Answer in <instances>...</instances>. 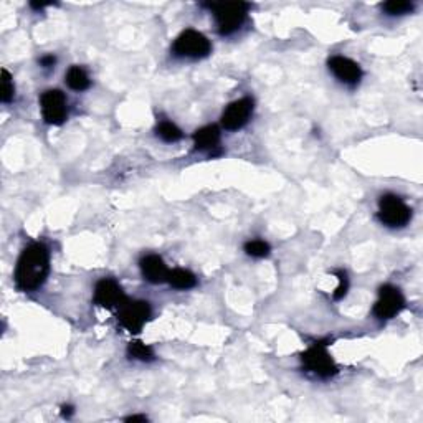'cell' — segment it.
Returning <instances> with one entry per match:
<instances>
[{
    "instance_id": "6da1fadb",
    "label": "cell",
    "mask_w": 423,
    "mask_h": 423,
    "mask_svg": "<svg viewBox=\"0 0 423 423\" xmlns=\"http://www.w3.org/2000/svg\"><path fill=\"white\" fill-rule=\"evenodd\" d=\"M50 268V255L43 243H31L22 251L15 268V283L22 291H34L43 285Z\"/></svg>"
},
{
    "instance_id": "7a4b0ae2",
    "label": "cell",
    "mask_w": 423,
    "mask_h": 423,
    "mask_svg": "<svg viewBox=\"0 0 423 423\" xmlns=\"http://www.w3.org/2000/svg\"><path fill=\"white\" fill-rule=\"evenodd\" d=\"M214 13L220 35H232L233 31L240 29L246 19L250 3L246 2H220V3H207Z\"/></svg>"
},
{
    "instance_id": "3957f363",
    "label": "cell",
    "mask_w": 423,
    "mask_h": 423,
    "mask_svg": "<svg viewBox=\"0 0 423 423\" xmlns=\"http://www.w3.org/2000/svg\"><path fill=\"white\" fill-rule=\"evenodd\" d=\"M172 52L177 57L204 58L212 52L210 40L197 30H184L172 45Z\"/></svg>"
},
{
    "instance_id": "277c9868",
    "label": "cell",
    "mask_w": 423,
    "mask_h": 423,
    "mask_svg": "<svg viewBox=\"0 0 423 423\" xmlns=\"http://www.w3.org/2000/svg\"><path fill=\"white\" fill-rule=\"evenodd\" d=\"M379 218L380 222L390 228L403 227L410 222L412 210L400 197L394 193H387L379 202Z\"/></svg>"
},
{
    "instance_id": "5b68a950",
    "label": "cell",
    "mask_w": 423,
    "mask_h": 423,
    "mask_svg": "<svg viewBox=\"0 0 423 423\" xmlns=\"http://www.w3.org/2000/svg\"><path fill=\"white\" fill-rule=\"evenodd\" d=\"M326 346L327 344L324 343H316L301 355L304 367L314 373V376L322 377V379H327V377H332L337 373V367L329 352H327Z\"/></svg>"
},
{
    "instance_id": "8992f818",
    "label": "cell",
    "mask_w": 423,
    "mask_h": 423,
    "mask_svg": "<svg viewBox=\"0 0 423 423\" xmlns=\"http://www.w3.org/2000/svg\"><path fill=\"white\" fill-rule=\"evenodd\" d=\"M151 318V306L146 301H126L119 306L118 319L121 326L133 334L141 332L144 324Z\"/></svg>"
},
{
    "instance_id": "52a82bcc",
    "label": "cell",
    "mask_w": 423,
    "mask_h": 423,
    "mask_svg": "<svg viewBox=\"0 0 423 423\" xmlns=\"http://www.w3.org/2000/svg\"><path fill=\"white\" fill-rule=\"evenodd\" d=\"M40 106H42V114L45 123L48 124H63L66 116H68V107H66V98L60 89H48L40 98Z\"/></svg>"
},
{
    "instance_id": "ba28073f",
    "label": "cell",
    "mask_w": 423,
    "mask_h": 423,
    "mask_svg": "<svg viewBox=\"0 0 423 423\" xmlns=\"http://www.w3.org/2000/svg\"><path fill=\"white\" fill-rule=\"evenodd\" d=\"M405 308V298L399 288L385 285L380 288L379 299L373 304V314L379 319H390Z\"/></svg>"
},
{
    "instance_id": "9c48e42d",
    "label": "cell",
    "mask_w": 423,
    "mask_h": 423,
    "mask_svg": "<svg viewBox=\"0 0 423 423\" xmlns=\"http://www.w3.org/2000/svg\"><path fill=\"white\" fill-rule=\"evenodd\" d=\"M251 112H253V100L251 98H242L227 106L222 114V126L228 131H237L248 123Z\"/></svg>"
},
{
    "instance_id": "30bf717a",
    "label": "cell",
    "mask_w": 423,
    "mask_h": 423,
    "mask_svg": "<svg viewBox=\"0 0 423 423\" xmlns=\"http://www.w3.org/2000/svg\"><path fill=\"white\" fill-rule=\"evenodd\" d=\"M126 296L124 291L121 290V286L111 278H103L96 283V288H94V303L101 308H119L121 304L126 303Z\"/></svg>"
},
{
    "instance_id": "8fae6325",
    "label": "cell",
    "mask_w": 423,
    "mask_h": 423,
    "mask_svg": "<svg viewBox=\"0 0 423 423\" xmlns=\"http://www.w3.org/2000/svg\"><path fill=\"white\" fill-rule=\"evenodd\" d=\"M329 70L334 73V76L343 83L349 84V87H355L362 78V70L357 63L346 57H332L329 58Z\"/></svg>"
},
{
    "instance_id": "7c38bea8",
    "label": "cell",
    "mask_w": 423,
    "mask_h": 423,
    "mask_svg": "<svg viewBox=\"0 0 423 423\" xmlns=\"http://www.w3.org/2000/svg\"><path fill=\"white\" fill-rule=\"evenodd\" d=\"M139 267H141L142 276L146 278L149 283L159 285V283L168 281L169 269H168V267H165L164 260H162L159 255L144 256V258L141 260V263H139Z\"/></svg>"
},
{
    "instance_id": "4fadbf2b",
    "label": "cell",
    "mask_w": 423,
    "mask_h": 423,
    "mask_svg": "<svg viewBox=\"0 0 423 423\" xmlns=\"http://www.w3.org/2000/svg\"><path fill=\"white\" fill-rule=\"evenodd\" d=\"M193 144L197 151H214L220 144V131L217 126H205V128L197 129L193 134Z\"/></svg>"
},
{
    "instance_id": "5bb4252c",
    "label": "cell",
    "mask_w": 423,
    "mask_h": 423,
    "mask_svg": "<svg viewBox=\"0 0 423 423\" xmlns=\"http://www.w3.org/2000/svg\"><path fill=\"white\" fill-rule=\"evenodd\" d=\"M168 283L175 290H191V288L197 285V278L188 269L175 268L172 272H169Z\"/></svg>"
},
{
    "instance_id": "9a60e30c",
    "label": "cell",
    "mask_w": 423,
    "mask_h": 423,
    "mask_svg": "<svg viewBox=\"0 0 423 423\" xmlns=\"http://www.w3.org/2000/svg\"><path fill=\"white\" fill-rule=\"evenodd\" d=\"M89 83H91L89 76L81 66H71L66 71V84L75 91H84V89L89 88Z\"/></svg>"
},
{
    "instance_id": "2e32d148",
    "label": "cell",
    "mask_w": 423,
    "mask_h": 423,
    "mask_svg": "<svg viewBox=\"0 0 423 423\" xmlns=\"http://www.w3.org/2000/svg\"><path fill=\"white\" fill-rule=\"evenodd\" d=\"M157 136L165 142H177L182 138V131L174 123H170V121H162L157 126Z\"/></svg>"
},
{
    "instance_id": "e0dca14e",
    "label": "cell",
    "mask_w": 423,
    "mask_h": 423,
    "mask_svg": "<svg viewBox=\"0 0 423 423\" xmlns=\"http://www.w3.org/2000/svg\"><path fill=\"white\" fill-rule=\"evenodd\" d=\"M413 2L408 0H390L382 6V10L389 15H405V13H410L413 10Z\"/></svg>"
},
{
    "instance_id": "ac0fdd59",
    "label": "cell",
    "mask_w": 423,
    "mask_h": 423,
    "mask_svg": "<svg viewBox=\"0 0 423 423\" xmlns=\"http://www.w3.org/2000/svg\"><path fill=\"white\" fill-rule=\"evenodd\" d=\"M128 352L131 357L138 359V361H152L154 359V352L149 346H146L141 341H134V343L129 344Z\"/></svg>"
},
{
    "instance_id": "d6986e66",
    "label": "cell",
    "mask_w": 423,
    "mask_h": 423,
    "mask_svg": "<svg viewBox=\"0 0 423 423\" xmlns=\"http://www.w3.org/2000/svg\"><path fill=\"white\" fill-rule=\"evenodd\" d=\"M245 251L253 258H265L269 255V245L263 240H250L245 243Z\"/></svg>"
},
{
    "instance_id": "ffe728a7",
    "label": "cell",
    "mask_w": 423,
    "mask_h": 423,
    "mask_svg": "<svg viewBox=\"0 0 423 423\" xmlns=\"http://www.w3.org/2000/svg\"><path fill=\"white\" fill-rule=\"evenodd\" d=\"M13 93H15V88H13L12 76L7 70H2V88H0V100H2L3 103L12 101Z\"/></svg>"
},
{
    "instance_id": "44dd1931",
    "label": "cell",
    "mask_w": 423,
    "mask_h": 423,
    "mask_svg": "<svg viewBox=\"0 0 423 423\" xmlns=\"http://www.w3.org/2000/svg\"><path fill=\"white\" fill-rule=\"evenodd\" d=\"M337 280H339V286H337L334 291V299L339 301V299H343L346 296V292H348V288H349L348 274H346L344 272H337Z\"/></svg>"
},
{
    "instance_id": "7402d4cb",
    "label": "cell",
    "mask_w": 423,
    "mask_h": 423,
    "mask_svg": "<svg viewBox=\"0 0 423 423\" xmlns=\"http://www.w3.org/2000/svg\"><path fill=\"white\" fill-rule=\"evenodd\" d=\"M57 58L53 55H45L40 58V65L43 66V68H52V66H55Z\"/></svg>"
},
{
    "instance_id": "603a6c76",
    "label": "cell",
    "mask_w": 423,
    "mask_h": 423,
    "mask_svg": "<svg viewBox=\"0 0 423 423\" xmlns=\"http://www.w3.org/2000/svg\"><path fill=\"white\" fill-rule=\"evenodd\" d=\"M126 422H147V418L144 415H131L126 418Z\"/></svg>"
},
{
    "instance_id": "cb8c5ba5",
    "label": "cell",
    "mask_w": 423,
    "mask_h": 423,
    "mask_svg": "<svg viewBox=\"0 0 423 423\" xmlns=\"http://www.w3.org/2000/svg\"><path fill=\"white\" fill-rule=\"evenodd\" d=\"M61 410H63V415H65V417H70L71 413H73V407H70V405H65V407H63Z\"/></svg>"
}]
</instances>
